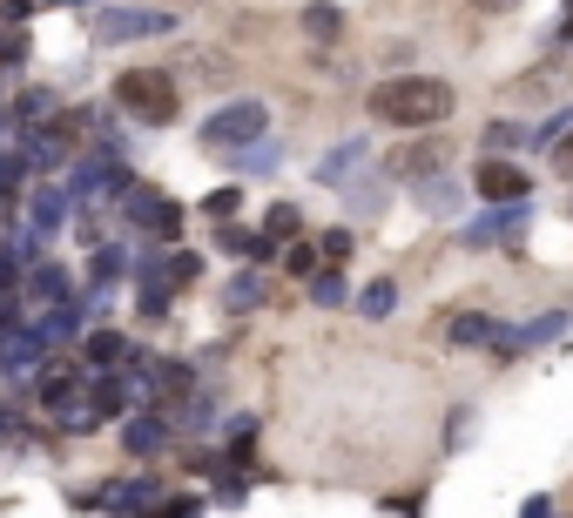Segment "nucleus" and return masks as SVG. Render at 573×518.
<instances>
[{
  "instance_id": "f257e3e1",
  "label": "nucleus",
  "mask_w": 573,
  "mask_h": 518,
  "mask_svg": "<svg viewBox=\"0 0 573 518\" xmlns=\"http://www.w3.org/2000/svg\"><path fill=\"white\" fill-rule=\"evenodd\" d=\"M452 115V88L439 74H392L371 88V122L385 129H439Z\"/></svg>"
},
{
  "instance_id": "f03ea898",
  "label": "nucleus",
  "mask_w": 573,
  "mask_h": 518,
  "mask_svg": "<svg viewBox=\"0 0 573 518\" xmlns=\"http://www.w3.org/2000/svg\"><path fill=\"white\" fill-rule=\"evenodd\" d=\"M115 101H122V115H135L142 129H169L176 108H182V88L169 68H129L115 74Z\"/></svg>"
},
{
  "instance_id": "7ed1b4c3",
  "label": "nucleus",
  "mask_w": 573,
  "mask_h": 518,
  "mask_svg": "<svg viewBox=\"0 0 573 518\" xmlns=\"http://www.w3.org/2000/svg\"><path fill=\"white\" fill-rule=\"evenodd\" d=\"M263 129H271V115H263V101H229L223 115H210L203 148H243V142H263Z\"/></svg>"
},
{
  "instance_id": "20e7f679",
  "label": "nucleus",
  "mask_w": 573,
  "mask_h": 518,
  "mask_svg": "<svg viewBox=\"0 0 573 518\" xmlns=\"http://www.w3.org/2000/svg\"><path fill=\"white\" fill-rule=\"evenodd\" d=\"M176 14H148V8H115L95 21V41H142V34H169Z\"/></svg>"
},
{
  "instance_id": "39448f33",
  "label": "nucleus",
  "mask_w": 573,
  "mask_h": 518,
  "mask_svg": "<svg viewBox=\"0 0 573 518\" xmlns=\"http://www.w3.org/2000/svg\"><path fill=\"white\" fill-rule=\"evenodd\" d=\"M74 397H82V364H48L34 377V405L55 418H74Z\"/></svg>"
},
{
  "instance_id": "423d86ee",
  "label": "nucleus",
  "mask_w": 573,
  "mask_h": 518,
  "mask_svg": "<svg viewBox=\"0 0 573 518\" xmlns=\"http://www.w3.org/2000/svg\"><path fill=\"white\" fill-rule=\"evenodd\" d=\"M473 182H479L486 203H506V209H513V203H526V189H533V182H526V169H520V162H500V155H486Z\"/></svg>"
},
{
  "instance_id": "0eeeda50",
  "label": "nucleus",
  "mask_w": 573,
  "mask_h": 518,
  "mask_svg": "<svg viewBox=\"0 0 573 518\" xmlns=\"http://www.w3.org/2000/svg\"><path fill=\"white\" fill-rule=\"evenodd\" d=\"M445 155H452V148H445V135H432V142H418V148H398V155H392V169L411 182V176H432V169H445Z\"/></svg>"
},
{
  "instance_id": "6e6552de",
  "label": "nucleus",
  "mask_w": 573,
  "mask_h": 518,
  "mask_svg": "<svg viewBox=\"0 0 573 518\" xmlns=\"http://www.w3.org/2000/svg\"><path fill=\"white\" fill-rule=\"evenodd\" d=\"M553 337H566V316H540V324L500 330V350H540V344H553Z\"/></svg>"
},
{
  "instance_id": "1a4fd4ad",
  "label": "nucleus",
  "mask_w": 573,
  "mask_h": 518,
  "mask_svg": "<svg viewBox=\"0 0 573 518\" xmlns=\"http://www.w3.org/2000/svg\"><path fill=\"white\" fill-rule=\"evenodd\" d=\"M337 27H344V14L331 8V0H311V8H303V34H311V41H337Z\"/></svg>"
},
{
  "instance_id": "9d476101",
  "label": "nucleus",
  "mask_w": 573,
  "mask_h": 518,
  "mask_svg": "<svg viewBox=\"0 0 573 518\" xmlns=\"http://www.w3.org/2000/svg\"><path fill=\"white\" fill-rule=\"evenodd\" d=\"M189 68H196V74H189V82H203V88H223V82H229V55H216V48L189 55Z\"/></svg>"
},
{
  "instance_id": "9b49d317",
  "label": "nucleus",
  "mask_w": 573,
  "mask_h": 518,
  "mask_svg": "<svg viewBox=\"0 0 573 518\" xmlns=\"http://www.w3.org/2000/svg\"><path fill=\"white\" fill-rule=\"evenodd\" d=\"M445 337L452 344H486V337H500V324H492V316H452Z\"/></svg>"
},
{
  "instance_id": "f8f14e48",
  "label": "nucleus",
  "mask_w": 573,
  "mask_h": 518,
  "mask_svg": "<svg viewBox=\"0 0 573 518\" xmlns=\"http://www.w3.org/2000/svg\"><path fill=\"white\" fill-rule=\"evenodd\" d=\"M163 445H169L163 418H129V451H163Z\"/></svg>"
},
{
  "instance_id": "ddd939ff",
  "label": "nucleus",
  "mask_w": 573,
  "mask_h": 518,
  "mask_svg": "<svg viewBox=\"0 0 573 518\" xmlns=\"http://www.w3.org/2000/svg\"><path fill=\"white\" fill-rule=\"evenodd\" d=\"M68 297V276L61 269H41V276H34V303H61Z\"/></svg>"
},
{
  "instance_id": "4468645a",
  "label": "nucleus",
  "mask_w": 573,
  "mask_h": 518,
  "mask_svg": "<svg viewBox=\"0 0 573 518\" xmlns=\"http://www.w3.org/2000/svg\"><path fill=\"white\" fill-rule=\"evenodd\" d=\"M88 357H95V364H122V337H115V330H95V337H88Z\"/></svg>"
},
{
  "instance_id": "2eb2a0df",
  "label": "nucleus",
  "mask_w": 573,
  "mask_h": 518,
  "mask_svg": "<svg viewBox=\"0 0 573 518\" xmlns=\"http://www.w3.org/2000/svg\"><path fill=\"white\" fill-rule=\"evenodd\" d=\"M392 290H398V284H371V290L358 297V310H365V316H392Z\"/></svg>"
},
{
  "instance_id": "dca6fc26",
  "label": "nucleus",
  "mask_w": 573,
  "mask_h": 518,
  "mask_svg": "<svg viewBox=\"0 0 573 518\" xmlns=\"http://www.w3.org/2000/svg\"><path fill=\"white\" fill-rule=\"evenodd\" d=\"M297 229V203H277L271 216H263V236H271V243H277V236H290Z\"/></svg>"
},
{
  "instance_id": "f3484780",
  "label": "nucleus",
  "mask_w": 573,
  "mask_h": 518,
  "mask_svg": "<svg viewBox=\"0 0 573 518\" xmlns=\"http://www.w3.org/2000/svg\"><path fill=\"white\" fill-rule=\"evenodd\" d=\"M148 229H156V236H176V229H182V209H176V203H156V209H148Z\"/></svg>"
},
{
  "instance_id": "a211bd4d",
  "label": "nucleus",
  "mask_w": 573,
  "mask_h": 518,
  "mask_svg": "<svg viewBox=\"0 0 573 518\" xmlns=\"http://www.w3.org/2000/svg\"><path fill=\"white\" fill-rule=\"evenodd\" d=\"M284 269H290V276H311V269H318V250H303V243H290Z\"/></svg>"
},
{
  "instance_id": "6ab92c4d",
  "label": "nucleus",
  "mask_w": 573,
  "mask_h": 518,
  "mask_svg": "<svg viewBox=\"0 0 573 518\" xmlns=\"http://www.w3.org/2000/svg\"><path fill=\"white\" fill-rule=\"evenodd\" d=\"M344 256H351V229H331L324 236V263H344Z\"/></svg>"
},
{
  "instance_id": "aec40b11",
  "label": "nucleus",
  "mask_w": 573,
  "mask_h": 518,
  "mask_svg": "<svg viewBox=\"0 0 573 518\" xmlns=\"http://www.w3.org/2000/svg\"><path fill=\"white\" fill-rule=\"evenodd\" d=\"M256 290H263L256 276H237V284H229V303H237V310H250V303H256Z\"/></svg>"
},
{
  "instance_id": "412c9836",
  "label": "nucleus",
  "mask_w": 573,
  "mask_h": 518,
  "mask_svg": "<svg viewBox=\"0 0 573 518\" xmlns=\"http://www.w3.org/2000/svg\"><path fill=\"white\" fill-rule=\"evenodd\" d=\"M21 55H27V34L8 27V34H0V61H21Z\"/></svg>"
},
{
  "instance_id": "4be33fe9",
  "label": "nucleus",
  "mask_w": 573,
  "mask_h": 518,
  "mask_svg": "<svg viewBox=\"0 0 573 518\" xmlns=\"http://www.w3.org/2000/svg\"><path fill=\"white\" fill-rule=\"evenodd\" d=\"M203 498H163V518H196Z\"/></svg>"
},
{
  "instance_id": "5701e85b",
  "label": "nucleus",
  "mask_w": 573,
  "mask_h": 518,
  "mask_svg": "<svg viewBox=\"0 0 573 518\" xmlns=\"http://www.w3.org/2000/svg\"><path fill=\"white\" fill-rule=\"evenodd\" d=\"M196 269H203L196 256H176V263H169V284H196Z\"/></svg>"
},
{
  "instance_id": "b1692460",
  "label": "nucleus",
  "mask_w": 573,
  "mask_h": 518,
  "mask_svg": "<svg viewBox=\"0 0 573 518\" xmlns=\"http://www.w3.org/2000/svg\"><path fill=\"white\" fill-rule=\"evenodd\" d=\"M318 303H344V284H337V276H331V269L318 276Z\"/></svg>"
},
{
  "instance_id": "393cba45",
  "label": "nucleus",
  "mask_w": 573,
  "mask_h": 518,
  "mask_svg": "<svg viewBox=\"0 0 573 518\" xmlns=\"http://www.w3.org/2000/svg\"><path fill=\"white\" fill-rule=\"evenodd\" d=\"M553 162H560V176H566V182H573V129H566V135H560V148H553Z\"/></svg>"
},
{
  "instance_id": "a878e982",
  "label": "nucleus",
  "mask_w": 573,
  "mask_h": 518,
  "mask_svg": "<svg viewBox=\"0 0 573 518\" xmlns=\"http://www.w3.org/2000/svg\"><path fill=\"white\" fill-rule=\"evenodd\" d=\"M203 209H210V216H229V209H237V189H216V195H210Z\"/></svg>"
},
{
  "instance_id": "bb28decb",
  "label": "nucleus",
  "mask_w": 573,
  "mask_h": 518,
  "mask_svg": "<svg viewBox=\"0 0 573 518\" xmlns=\"http://www.w3.org/2000/svg\"><path fill=\"white\" fill-rule=\"evenodd\" d=\"M473 8H479V14H506V8H513V0H473Z\"/></svg>"
},
{
  "instance_id": "cd10ccee",
  "label": "nucleus",
  "mask_w": 573,
  "mask_h": 518,
  "mask_svg": "<svg viewBox=\"0 0 573 518\" xmlns=\"http://www.w3.org/2000/svg\"><path fill=\"white\" fill-rule=\"evenodd\" d=\"M526 518H553V511H547V498H526Z\"/></svg>"
}]
</instances>
